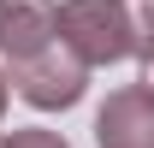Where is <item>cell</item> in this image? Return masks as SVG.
<instances>
[{"mask_svg":"<svg viewBox=\"0 0 154 148\" xmlns=\"http://www.w3.org/2000/svg\"><path fill=\"white\" fill-rule=\"evenodd\" d=\"M12 148H65V142H54V136H18Z\"/></svg>","mask_w":154,"mask_h":148,"instance_id":"cell-1","label":"cell"}]
</instances>
